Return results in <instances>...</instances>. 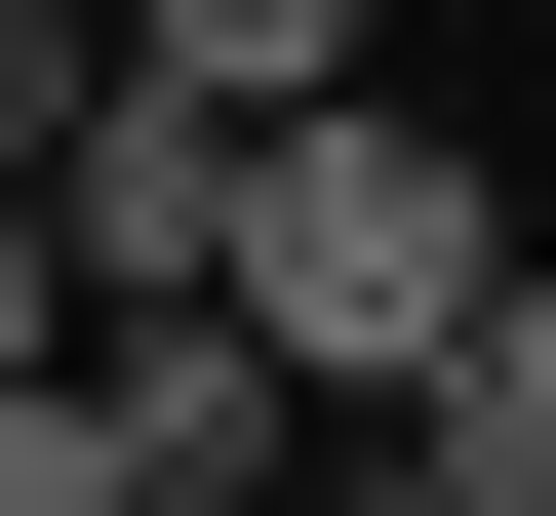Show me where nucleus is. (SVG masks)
I'll use <instances>...</instances> for the list:
<instances>
[{
    "label": "nucleus",
    "mask_w": 556,
    "mask_h": 516,
    "mask_svg": "<svg viewBox=\"0 0 556 516\" xmlns=\"http://www.w3.org/2000/svg\"><path fill=\"white\" fill-rule=\"evenodd\" d=\"M397 477H438V516H556V278L438 357V398H397Z\"/></svg>",
    "instance_id": "obj_2"
},
{
    "label": "nucleus",
    "mask_w": 556,
    "mask_h": 516,
    "mask_svg": "<svg viewBox=\"0 0 556 516\" xmlns=\"http://www.w3.org/2000/svg\"><path fill=\"white\" fill-rule=\"evenodd\" d=\"M40 357H80V318H40V199H0V398H40Z\"/></svg>",
    "instance_id": "obj_4"
},
{
    "label": "nucleus",
    "mask_w": 556,
    "mask_h": 516,
    "mask_svg": "<svg viewBox=\"0 0 556 516\" xmlns=\"http://www.w3.org/2000/svg\"><path fill=\"white\" fill-rule=\"evenodd\" d=\"M199 318H239L318 437H397L477 318H517V199H477V119H397V80H358V119H278V160H239V239H199Z\"/></svg>",
    "instance_id": "obj_1"
},
{
    "label": "nucleus",
    "mask_w": 556,
    "mask_h": 516,
    "mask_svg": "<svg viewBox=\"0 0 556 516\" xmlns=\"http://www.w3.org/2000/svg\"><path fill=\"white\" fill-rule=\"evenodd\" d=\"M80 80H119V40H80V0H0V199H40V160H80Z\"/></svg>",
    "instance_id": "obj_3"
}]
</instances>
